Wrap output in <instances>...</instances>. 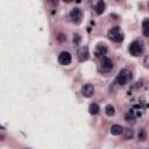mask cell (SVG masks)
<instances>
[{
    "mask_svg": "<svg viewBox=\"0 0 149 149\" xmlns=\"http://www.w3.org/2000/svg\"><path fill=\"white\" fill-rule=\"evenodd\" d=\"M69 16H70V19H71L72 22L79 23V22L81 21V19H83V13H81V10H80L79 8H73V9L70 12Z\"/></svg>",
    "mask_w": 149,
    "mask_h": 149,
    "instance_id": "cell-5",
    "label": "cell"
},
{
    "mask_svg": "<svg viewBox=\"0 0 149 149\" xmlns=\"http://www.w3.org/2000/svg\"><path fill=\"white\" fill-rule=\"evenodd\" d=\"M133 135H134V133H133V130L132 129H127V134H126V139H132L133 137Z\"/></svg>",
    "mask_w": 149,
    "mask_h": 149,
    "instance_id": "cell-17",
    "label": "cell"
},
{
    "mask_svg": "<svg viewBox=\"0 0 149 149\" xmlns=\"http://www.w3.org/2000/svg\"><path fill=\"white\" fill-rule=\"evenodd\" d=\"M107 36H108V38L111 41H113L115 43H119V42H121L123 40V33L121 31L120 27H113V28H111L108 30V33H107Z\"/></svg>",
    "mask_w": 149,
    "mask_h": 149,
    "instance_id": "cell-2",
    "label": "cell"
},
{
    "mask_svg": "<svg viewBox=\"0 0 149 149\" xmlns=\"http://www.w3.org/2000/svg\"><path fill=\"white\" fill-rule=\"evenodd\" d=\"M112 69H113V62H112V59H109L107 57H104L101 59V62H100L99 71L100 72H109Z\"/></svg>",
    "mask_w": 149,
    "mask_h": 149,
    "instance_id": "cell-4",
    "label": "cell"
},
{
    "mask_svg": "<svg viewBox=\"0 0 149 149\" xmlns=\"http://www.w3.org/2000/svg\"><path fill=\"white\" fill-rule=\"evenodd\" d=\"M90 56V51H88V48L86 45L81 47L78 49V52H77V57H78V61L79 62H85Z\"/></svg>",
    "mask_w": 149,
    "mask_h": 149,
    "instance_id": "cell-6",
    "label": "cell"
},
{
    "mask_svg": "<svg viewBox=\"0 0 149 149\" xmlns=\"http://www.w3.org/2000/svg\"><path fill=\"white\" fill-rule=\"evenodd\" d=\"M142 33L144 36H149V19H144L142 22Z\"/></svg>",
    "mask_w": 149,
    "mask_h": 149,
    "instance_id": "cell-11",
    "label": "cell"
},
{
    "mask_svg": "<svg viewBox=\"0 0 149 149\" xmlns=\"http://www.w3.org/2000/svg\"><path fill=\"white\" fill-rule=\"evenodd\" d=\"M122 132H123V128H122L120 125H113V126L111 127V133H112L113 135H120Z\"/></svg>",
    "mask_w": 149,
    "mask_h": 149,
    "instance_id": "cell-12",
    "label": "cell"
},
{
    "mask_svg": "<svg viewBox=\"0 0 149 149\" xmlns=\"http://www.w3.org/2000/svg\"><path fill=\"white\" fill-rule=\"evenodd\" d=\"M99 111H100V108H99L98 104H94V102H93V104H91L90 107H88V112H90V114H92V115L98 114Z\"/></svg>",
    "mask_w": 149,
    "mask_h": 149,
    "instance_id": "cell-13",
    "label": "cell"
},
{
    "mask_svg": "<svg viewBox=\"0 0 149 149\" xmlns=\"http://www.w3.org/2000/svg\"><path fill=\"white\" fill-rule=\"evenodd\" d=\"M58 62L62 65H68L71 63V54L68 51H62L58 55Z\"/></svg>",
    "mask_w": 149,
    "mask_h": 149,
    "instance_id": "cell-7",
    "label": "cell"
},
{
    "mask_svg": "<svg viewBox=\"0 0 149 149\" xmlns=\"http://www.w3.org/2000/svg\"><path fill=\"white\" fill-rule=\"evenodd\" d=\"M132 78H133L132 71L128 70V69H122V70L119 71L118 76H116V83L122 86V85L128 84V83L132 80Z\"/></svg>",
    "mask_w": 149,
    "mask_h": 149,
    "instance_id": "cell-1",
    "label": "cell"
},
{
    "mask_svg": "<svg viewBox=\"0 0 149 149\" xmlns=\"http://www.w3.org/2000/svg\"><path fill=\"white\" fill-rule=\"evenodd\" d=\"M105 8H106V5H105V2H104L102 0L98 1V2L95 3V6H94V10H95L97 14H102L104 10H105Z\"/></svg>",
    "mask_w": 149,
    "mask_h": 149,
    "instance_id": "cell-10",
    "label": "cell"
},
{
    "mask_svg": "<svg viewBox=\"0 0 149 149\" xmlns=\"http://www.w3.org/2000/svg\"><path fill=\"white\" fill-rule=\"evenodd\" d=\"M144 66L148 68V56H146V58H144Z\"/></svg>",
    "mask_w": 149,
    "mask_h": 149,
    "instance_id": "cell-20",
    "label": "cell"
},
{
    "mask_svg": "<svg viewBox=\"0 0 149 149\" xmlns=\"http://www.w3.org/2000/svg\"><path fill=\"white\" fill-rule=\"evenodd\" d=\"M105 112H106V114H107L108 116H113V115L115 114V108H114L112 105H107V106L105 107Z\"/></svg>",
    "mask_w": 149,
    "mask_h": 149,
    "instance_id": "cell-15",
    "label": "cell"
},
{
    "mask_svg": "<svg viewBox=\"0 0 149 149\" xmlns=\"http://www.w3.org/2000/svg\"><path fill=\"white\" fill-rule=\"evenodd\" d=\"M107 52V47L105 44H98L97 48H95V51H94V55L98 57V58H101L106 55Z\"/></svg>",
    "mask_w": 149,
    "mask_h": 149,
    "instance_id": "cell-9",
    "label": "cell"
},
{
    "mask_svg": "<svg viewBox=\"0 0 149 149\" xmlns=\"http://www.w3.org/2000/svg\"><path fill=\"white\" fill-rule=\"evenodd\" d=\"M128 50H129V52L133 56H136L137 57V56L142 55V52H143V44L141 42H139V41H134V42H132L129 44Z\"/></svg>",
    "mask_w": 149,
    "mask_h": 149,
    "instance_id": "cell-3",
    "label": "cell"
},
{
    "mask_svg": "<svg viewBox=\"0 0 149 149\" xmlns=\"http://www.w3.org/2000/svg\"><path fill=\"white\" fill-rule=\"evenodd\" d=\"M139 140L140 141H144L146 140V137H147V134H146V130L144 129H140V132H139Z\"/></svg>",
    "mask_w": 149,
    "mask_h": 149,
    "instance_id": "cell-16",
    "label": "cell"
},
{
    "mask_svg": "<svg viewBox=\"0 0 149 149\" xmlns=\"http://www.w3.org/2000/svg\"><path fill=\"white\" fill-rule=\"evenodd\" d=\"M79 41H80V36H79L78 34L73 35V42H76V43H79Z\"/></svg>",
    "mask_w": 149,
    "mask_h": 149,
    "instance_id": "cell-18",
    "label": "cell"
},
{
    "mask_svg": "<svg viewBox=\"0 0 149 149\" xmlns=\"http://www.w3.org/2000/svg\"><path fill=\"white\" fill-rule=\"evenodd\" d=\"M57 40H58L59 42H63V41H65L66 38L64 37V35H63V34H59V35H58V38H57Z\"/></svg>",
    "mask_w": 149,
    "mask_h": 149,
    "instance_id": "cell-19",
    "label": "cell"
},
{
    "mask_svg": "<svg viewBox=\"0 0 149 149\" xmlns=\"http://www.w3.org/2000/svg\"><path fill=\"white\" fill-rule=\"evenodd\" d=\"M94 93V87L92 84H85L83 87H81V94L86 98H90L92 97Z\"/></svg>",
    "mask_w": 149,
    "mask_h": 149,
    "instance_id": "cell-8",
    "label": "cell"
},
{
    "mask_svg": "<svg viewBox=\"0 0 149 149\" xmlns=\"http://www.w3.org/2000/svg\"><path fill=\"white\" fill-rule=\"evenodd\" d=\"M136 119V116H135V113H134V111L133 109H129L128 112H127V114H126V120L128 121V122H133L134 120Z\"/></svg>",
    "mask_w": 149,
    "mask_h": 149,
    "instance_id": "cell-14",
    "label": "cell"
}]
</instances>
